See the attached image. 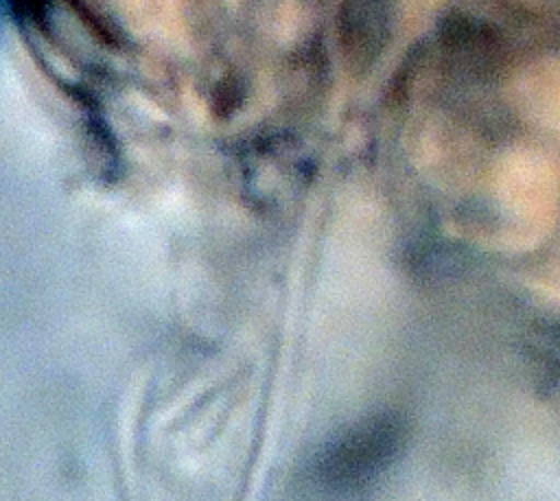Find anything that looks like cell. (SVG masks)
<instances>
[{"instance_id": "6da1fadb", "label": "cell", "mask_w": 560, "mask_h": 501, "mask_svg": "<svg viewBox=\"0 0 560 501\" xmlns=\"http://www.w3.org/2000/svg\"><path fill=\"white\" fill-rule=\"evenodd\" d=\"M398 444V431L387 418L370 420L337 438L315 459L317 488L332 494L363 492L387 466Z\"/></svg>"}]
</instances>
